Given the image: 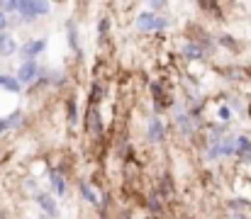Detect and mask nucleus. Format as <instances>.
<instances>
[{
    "instance_id": "a211bd4d",
    "label": "nucleus",
    "mask_w": 251,
    "mask_h": 219,
    "mask_svg": "<svg viewBox=\"0 0 251 219\" xmlns=\"http://www.w3.org/2000/svg\"><path fill=\"white\" fill-rule=\"evenodd\" d=\"M98 32H100V37H105V32H107V20H102V24L98 27Z\"/></svg>"
},
{
    "instance_id": "dca6fc26",
    "label": "nucleus",
    "mask_w": 251,
    "mask_h": 219,
    "mask_svg": "<svg viewBox=\"0 0 251 219\" xmlns=\"http://www.w3.org/2000/svg\"><path fill=\"white\" fill-rule=\"evenodd\" d=\"M5 27H7V15L0 10V34H2V29H5Z\"/></svg>"
},
{
    "instance_id": "9d476101",
    "label": "nucleus",
    "mask_w": 251,
    "mask_h": 219,
    "mask_svg": "<svg viewBox=\"0 0 251 219\" xmlns=\"http://www.w3.org/2000/svg\"><path fill=\"white\" fill-rule=\"evenodd\" d=\"M237 153H242L244 158L251 153V144H249V139H247V137H239V139H237Z\"/></svg>"
},
{
    "instance_id": "20e7f679",
    "label": "nucleus",
    "mask_w": 251,
    "mask_h": 219,
    "mask_svg": "<svg viewBox=\"0 0 251 219\" xmlns=\"http://www.w3.org/2000/svg\"><path fill=\"white\" fill-rule=\"evenodd\" d=\"M85 127H88V132H90L93 137H98V134L102 132V122H100V115H98L95 105H90V110H88V117H85Z\"/></svg>"
},
{
    "instance_id": "2eb2a0df",
    "label": "nucleus",
    "mask_w": 251,
    "mask_h": 219,
    "mask_svg": "<svg viewBox=\"0 0 251 219\" xmlns=\"http://www.w3.org/2000/svg\"><path fill=\"white\" fill-rule=\"evenodd\" d=\"M17 7H20V2H2V5H0L2 12H12V10H17Z\"/></svg>"
},
{
    "instance_id": "6e6552de",
    "label": "nucleus",
    "mask_w": 251,
    "mask_h": 219,
    "mask_svg": "<svg viewBox=\"0 0 251 219\" xmlns=\"http://www.w3.org/2000/svg\"><path fill=\"white\" fill-rule=\"evenodd\" d=\"M12 51H15V39L2 32V34H0V54L7 56V54H12Z\"/></svg>"
},
{
    "instance_id": "4468645a",
    "label": "nucleus",
    "mask_w": 251,
    "mask_h": 219,
    "mask_svg": "<svg viewBox=\"0 0 251 219\" xmlns=\"http://www.w3.org/2000/svg\"><path fill=\"white\" fill-rule=\"evenodd\" d=\"M217 115H220V120H225V122H227V120H229V117H232V110H229V107H227V105H222V107H220V112H217Z\"/></svg>"
},
{
    "instance_id": "1a4fd4ad",
    "label": "nucleus",
    "mask_w": 251,
    "mask_h": 219,
    "mask_svg": "<svg viewBox=\"0 0 251 219\" xmlns=\"http://www.w3.org/2000/svg\"><path fill=\"white\" fill-rule=\"evenodd\" d=\"M51 183H54L56 195H66V180L59 175V170H51Z\"/></svg>"
},
{
    "instance_id": "f3484780",
    "label": "nucleus",
    "mask_w": 251,
    "mask_h": 219,
    "mask_svg": "<svg viewBox=\"0 0 251 219\" xmlns=\"http://www.w3.org/2000/svg\"><path fill=\"white\" fill-rule=\"evenodd\" d=\"M151 210L156 212V210H161V202L156 200V195H151Z\"/></svg>"
},
{
    "instance_id": "6ab92c4d",
    "label": "nucleus",
    "mask_w": 251,
    "mask_h": 219,
    "mask_svg": "<svg viewBox=\"0 0 251 219\" xmlns=\"http://www.w3.org/2000/svg\"><path fill=\"white\" fill-rule=\"evenodd\" d=\"M5 129H10V122L7 120H0V132H5Z\"/></svg>"
},
{
    "instance_id": "39448f33",
    "label": "nucleus",
    "mask_w": 251,
    "mask_h": 219,
    "mask_svg": "<svg viewBox=\"0 0 251 219\" xmlns=\"http://www.w3.org/2000/svg\"><path fill=\"white\" fill-rule=\"evenodd\" d=\"M44 47H47V39H34V42H29V44L22 47V56H25L27 61H32L39 51H44Z\"/></svg>"
},
{
    "instance_id": "9b49d317",
    "label": "nucleus",
    "mask_w": 251,
    "mask_h": 219,
    "mask_svg": "<svg viewBox=\"0 0 251 219\" xmlns=\"http://www.w3.org/2000/svg\"><path fill=\"white\" fill-rule=\"evenodd\" d=\"M183 54H185L188 59H200V56H202V49H200V47H195V44H185Z\"/></svg>"
},
{
    "instance_id": "423d86ee",
    "label": "nucleus",
    "mask_w": 251,
    "mask_h": 219,
    "mask_svg": "<svg viewBox=\"0 0 251 219\" xmlns=\"http://www.w3.org/2000/svg\"><path fill=\"white\" fill-rule=\"evenodd\" d=\"M37 202H39V207L49 215V217H56L59 212H56V202L51 200V195H47V193H37Z\"/></svg>"
},
{
    "instance_id": "f03ea898",
    "label": "nucleus",
    "mask_w": 251,
    "mask_h": 219,
    "mask_svg": "<svg viewBox=\"0 0 251 219\" xmlns=\"http://www.w3.org/2000/svg\"><path fill=\"white\" fill-rule=\"evenodd\" d=\"M137 27H139L142 32L164 29V27H166V20H164V17H159V15H154V12H142V15L137 17Z\"/></svg>"
},
{
    "instance_id": "aec40b11",
    "label": "nucleus",
    "mask_w": 251,
    "mask_h": 219,
    "mask_svg": "<svg viewBox=\"0 0 251 219\" xmlns=\"http://www.w3.org/2000/svg\"><path fill=\"white\" fill-rule=\"evenodd\" d=\"M0 219H5V215H2V212H0Z\"/></svg>"
},
{
    "instance_id": "0eeeda50",
    "label": "nucleus",
    "mask_w": 251,
    "mask_h": 219,
    "mask_svg": "<svg viewBox=\"0 0 251 219\" xmlns=\"http://www.w3.org/2000/svg\"><path fill=\"white\" fill-rule=\"evenodd\" d=\"M149 139L151 142H164V124H161L159 117L149 120Z\"/></svg>"
},
{
    "instance_id": "ddd939ff",
    "label": "nucleus",
    "mask_w": 251,
    "mask_h": 219,
    "mask_svg": "<svg viewBox=\"0 0 251 219\" xmlns=\"http://www.w3.org/2000/svg\"><path fill=\"white\" fill-rule=\"evenodd\" d=\"M69 42H71V47L78 51V42H76V27H74V24H69Z\"/></svg>"
},
{
    "instance_id": "7ed1b4c3",
    "label": "nucleus",
    "mask_w": 251,
    "mask_h": 219,
    "mask_svg": "<svg viewBox=\"0 0 251 219\" xmlns=\"http://www.w3.org/2000/svg\"><path fill=\"white\" fill-rule=\"evenodd\" d=\"M37 73H39V66H37L34 61H25V64L20 66V71H17L15 78H17V83H20V85H25V83H32Z\"/></svg>"
},
{
    "instance_id": "f257e3e1",
    "label": "nucleus",
    "mask_w": 251,
    "mask_h": 219,
    "mask_svg": "<svg viewBox=\"0 0 251 219\" xmlns=\"http://www.w3.org/2000/svg\"><path fill=\"white\" fill-rule=\"evenodd\" d=\"M17 12L22 15V20L34 22L37 17H42V15L49 12V5H47V2H32V0H25V2H20Z\"/></svg>"
},
{
    "instance_id": "f8f14e48",
    "label": "nucleus",
    "mask_w": 251,
    "mask_h": 219,
    "mask_svg": "<svg viewBox=\"0 0 251 219\" xmlns=\"http://www.w3.org/2000/svg\"><path fill=\"white\" fill-rule=\"evenodd\" d=\"M81 193H83V197L88 200V202H93V205L98 202V197H95V193L90 190V185H88V183H81Z\"/></svg>"
}]
</instances>
